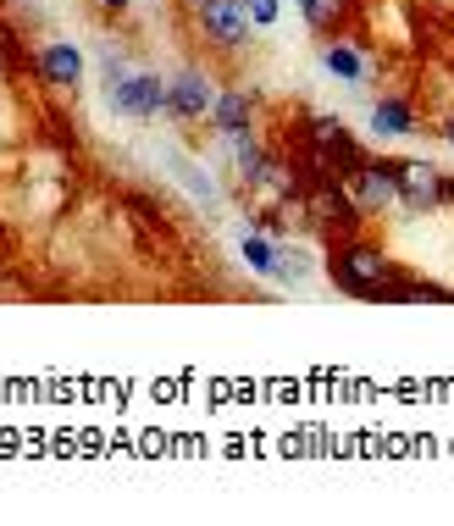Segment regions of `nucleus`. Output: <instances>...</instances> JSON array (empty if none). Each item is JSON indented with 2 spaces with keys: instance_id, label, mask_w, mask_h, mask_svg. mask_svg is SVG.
<instances>
[{
  "instance_id": "2eb2a0df",
  "label": "nucleus",
  "mask_w": 454,
  "mask_h": 526,
  "mask_svg": "<svg viewBox=\"0 0 454 526\" xmlns=\"http://www.w3.org/2000/svg\"><path fill=\"white\" fill-rule=\"evenodd\" d=\"M100 6H106V12H128V0H100Z\"/></svg>"
},
{
  "instance_id": "0eeeda50",
  "label": "nucleus",
  "mask_w": 454,
  "mask_h": 526,
  "mask_svg": "<svg viewBox=\"0 0 454 526\" xmlns=\"http://www.w3.org/2000/svg\"><path fill=\"white\" fill-rule=\"evenodd\" d=\"M39 72H45L56 89H78V78H84V56H78L67 39H50V45H39Z\"/></svg>"
},
{
  "instance_id": "423d86ee",
  "label": "nucleus",
  "mask_w": 454,
  "mask_h": 526,
  "mask_svg": "<svg viewBox=\"0 0 454 526\" xmlns=\"http://www.w3.org/2000/svg\"><path fill=\"white\" fill-rule=\"evenodd\" d=\"M167 111L178 122H194L211 111V84H205V72H178L167 84Z\"/></svg>"
},
{
  "instance_id": "4468645a",
  "label": "nucleus",
  "mask_w": 454,
  "mask_h": 526,
  "mask_svg": "<svg viewBox=\"0 0 454 526\" xmlns=\"http://www.w3.org/2000/svg\"><path fill=\"white\" fill-rule=\"evenodd\" d=\"M244 6H250V23L255 28H272L277 12H283V0H244Z\"/></svg>"
},
{
  "instance_id": "9b49d317",
  "label": "nucleus",
  "mask_w": 454,
  "mask_h": 526,
  "mask_svg": "<svg viewBox=\"0 0 454 526\" xmlns=\"http://www.w3.org/2000/svg\"><path fill=\"white\" fill-rule=\"evenodd\" d=\"M244 261H250L261 277H277V244L261 239V233H244Z\"/></svg>"
},
{
  "instance_id": "20e7f679",
  "label": "nucleus",
  "mask_w": 454,
  "mask_h": 526,
  "mask_svg": "<svg viewBox=\"0 0 454 526\" xmlns=\"http://www.w3.org/2000/svg\"><path fill=\"white\" fill-rule=\"evenodd\" d=\"M111 100H117L122 117L144 122V117H156L161 106H167V84H161L156 72H128L117 89H111Z\"/></svg>"
},
{
  "instance_id": "f03ea898",
  "label": "nucleus",
  "mask_w": 454,
  "mask_h": 526,
  "mask_svg": "<svg viewBox=\"0 0 454 526\" xmlns=\"http://www.w3.org/2000/svg\"><path fill=\"white\" fill-rule=\"evenodd\" d=\"M394 167L399 161H371V156H360L355 167L344 172V194L355 200V211L366 216V211H383V205H394Z\"/></svg>"
},
{
  "instance_id": "7ed1b4c3",
  "label": "nucleus",
  "mask_w": 454,
  "mask_h": 526,
  "mask_svg": "<svg viewBox=\"0 0 454 526\" xmlns=\"http://www.w3.org/2000/svg\"><path fill=\"white\" fill-rule=\"evenodd\" d=\"M200 28L216 50H244L250 45V6L244 0H200Z\"/></svg>"
},
{
  "instance_id": "dca6fc26",
  "label": "nucleus",
  "mask_w": 454,
  "mask_h": 526,
  "mask_svg": "<svg viewBox=\"0 0 454 526\" xmlns=\"http://www.w3.org/2000/svg\"><path fill=\"white\" fill-rule=\"evenodd\" d=\"M443 139H449V144H454V117H449V128H443Z\"/></svg>"
},
{
  "instance_id": "ddd939ff",
  "label": "nucleus",
  "mask_w": 454,
  "mask_h": 526,
  "mask_svg": "<svg viewBox=\"0 0 454 526\" xmlns=\"http://www.w3.org/2000/svg\"><path fill=\"white\" fill-rule=\"evenodd\" d=\"M277 277H283V283H305V255L299 250H277Z\"/></svg>"
},
{
  "instance_id": "9d476101",
  "label": "nucleus",
  "mask_w": 454,
  "mask_h": 526,
  "mask_svg": "<svg viewBox=\"0 0 454 526\" xmlns=\"http://www.w3.org/2000/svg\"><path fill=\"white\" fill-rule=\"evenodd\" d=\"M322 67L333 72V78H344V84H366V56H360V45H327Z\"/></svg>"
},
{
  "instance_id": "f8f14e48",
  "label": "nucleus",
  "mask_w": 454,
  "mask_h": 526,
  "mask_svg": "<svg viewBox=\"0 0 454 526\" xmlns=\"http://www.w3.org/2000/svg\"><path fill=\"white\" fill-rule=\"evenodd\" d=\"M299 12H305V23L322 34V28H333L338 17H344V0H299Z\"/></svg>"
},
{
  "instance_id": "39448f33",
  "label": "nucleus",
  "mask_w": 454,
  "mask_h": 526,
  "mask_svg": "<svg viewBox=\"0 0 454 526\" xmlns=\"http://www.w3.org/2000/svg\"><path fill=\"white\" fill-rule=\"evenodd\" d=\"M394 200H405L410 211H432L443 200V178L427 161H399L394 167Z\"/></svg>"
},
{
  "instance_id": "6e6552de",
  "label": "nucleus",
  "mask_w": 454,
  "mask_h": 526,
  "mask_svg": "<svg viewBox=\"0 0 454 526\" xmlns=\"http://www.w3.org/2000/svg\"><path fill=\"white\" fill-rule=\"evenodd\" d=\"M371 133H383V139H405V133H416V111H410V100H377V111H371Z\"/></svg>"
},
{
  "instance_id": "1a4fd4ad",
  "label": "nucleus",
  "mask_w": 454,
  "mask_h": 526,
  "mask_svg": "<svg viewBox=\"0 0 454 526\" xmlns=\"http://www.w3.org/2000/svg\"><path fill=\"white\" fill-rule=\"evenodd\" d=\"M211 117L222 133H250V95H244V89H222V95L211 100Z\"/></svg>"
},
{
  "instance_id": "f257e3e1",
  "label": "nucleus",
  "mask_w": 454,
  "mask_h": 526,
  "mask_svg": "<svg viewBox=\"0 0 454 526\" xmlns=\"http://www.w3.org/2000/svg\"><path fill=\"white\" fill-rule=\"evenodd\" d=\"M333 283L355 299H410L416 294V283H405L399 266L377 244H360V239L333 250Z\"/></svg>"
}]
</instances>
